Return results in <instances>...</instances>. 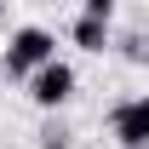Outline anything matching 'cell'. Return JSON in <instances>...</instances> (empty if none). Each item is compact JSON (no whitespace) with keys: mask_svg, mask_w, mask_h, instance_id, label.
I'll return each mask as SVG.
<instances>
[{"mask_svg":"<svg viewBox=\"0 0 149 149\" xmlns=\"http://www.w3.org/2000/svg\"><path fill=\"white\" fill-rule=\"evenodd\" d=\"M29 97H35L40 109H63L74 97V69L63 57H46L40 69H29Z\"/></svg>","mask_w":149,"mask_h":149,"instance_id":"7a4b0ae2","label":"cell"},{"mask_svg":"<svg viewBox=\"0 0 149 149\" xmlns=\"http://www.w3.org/2000/svg\"><path fill=\"white\" fill-rule=\"evenodd\" d=\"M115 138H120V149H143L149 143V103L143 97H126V103H115Z\"/></svg>","mask_w":149,"mask_h":149,"instance_id":"3957f363","label":"cell"},{"mask_svg":"<svg viewBox=\"0 0 149 149\" xmlns=\"http://www.w3.org/2000/svg\"><path fill=\"white\" fill-rule=\"evenodd\" d=\"M46 57H57V40L52 29H17V35L6 40V52H0V69H6V80H29V69H40Z\"/></svg>","mask_w":149,"mask_h":149,"instance_id":"6da1fadb","label":"cell"},{"mask_svg":"<svg viewBox=\"0 0 149 149\" xmlns=\"http://www.w3.org/2000/svg\"><path fill=\"white\" fill-rule=\"evenodd\" d=\"M80 6H86V12H97V17H109V12L120 6V0H80Z\"/></svg>","mask_w":149,"mask_h":149,"instance_id":"8992f818","label":"cell"},{"mask_svg":"<svg viewBox=\"0 0 149 149\" xmlns=\"http://www.w3.org/2000/svg\"><path fill=\"white\" fill-rule=\"evenodd\" d=\"M69 40L80 46V52H103V46L115 40V29H109V17H97V12H80L74 29H69Z\"/></svg>","mask_w":149,"mask_h":149,"instance_id":"277c9868","label":"cell"},{"mask_svg":"<svg viewBox=\"0 0 149 149\" xmlns=\"http://www.w3.org/2000/svg\"><path fill=\"white\" fill-rule=\"evenodd\" d=\"M40 149H69V126H63V120H52V126L40 132Z\"/></svg>","mask_w":149,"mask_h":149,"instance_id":"5b68a950","label":"cell"}]
</instances>
